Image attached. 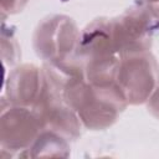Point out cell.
<instances>
[{
    "label": "cell",
    "mask_w": 159,
    "mask_h": 159,
    "mask_svg": "<svg viewBox=\"0 0 159 159\" xmlns=\"http://www.w3.org/2000/svg\"><path fill=\"white\" fill-rule=\"evenodd\" d=\"M66 77L65 99L86 129L109 128L128 106L116 82L91 83L84 78L83 72Z\"/></svg>",
    "instance_id": "6da1fadb"
},
{
    "label": "cell",
    "mask_w": 159,
    "mask_h": 159,
    "mask_svg": "<svg viewBox=\"0 0 159 159\" xmlns=\"http://www.w3.org/2000/svg\"><path fill=\"white\" fill-rule=\"evenodd\" d=\"M42 70L43 83L32 109L37 113L42 128L55 130L70 140H76L81 137L83 125L65 99L63 91L67 77L58 68L47 63Z\"/></svg>",
    "instance_id": "7a4b0ae2"
},
{
    "label": "cell",
    "mask_w": 159,
    "mask_h": 159,
    "mask_svg": "<svg viewBox=\"0 0 159 159\" xmlns=\"http://www.w3.org/2000/svg\"><path fill=\"white\" fill-rule=\"evenodd\" d=\"M81 31L76 21L62 14L43 17L32 35L36 55L47 65L61 66L77 58Z\"/></svg>",
    "instance_id": "3957f363"
},
{
    "label": "cell",
    "mask_w": 159,
    "mask_h": 159,
    "mask_svg": "<svg viewBox=\"0 0 159 159\" xmlns=\"http://www.w3.org/2000/svg\"><path fill=\"white\" fill-rule=\"evenodd\" d=\"M114 81L128 106L147 102L159 83V66L150 51H135L119 57Z\"/></svg>",
    "instance_id": "277c9868"
},
{
    "label": "cell",
    "mask_w": 159,
    "mask_h": 159,
    "mask_svg": "<svg viewBox=\"0 0 159 159\" xmlns=\"http://www.w3.org/2000/svg\"><path fill=\"white\" fill-rule=\"evenodd\" d=\"M0 109L1 150L9 152L10 157H22L43 129L42 123L31 107L11 104L5 97L1 99Z\"/></svg>",
    "instance_id": "5b68a950"
},
{
    "label": "cell",
    "mask_w": 159,
    "mask_h": 159,
    "mask_svg": "<svg viewBox=\"0 0 159 159\" xmlns=\"http://www.w3.org/2000/svg\"><path fill=\"white\" fill-rule=\"evenodd\" d=\"M114 30L120 56L135 51H150L154 35L159 31V21L150 6L140 1L114 17Z\"/></svg>",
    "instance_id": "8992f818"
},
{
    "label": "cell",
    "mask_w": 159,
    "mask_h": 159,
    "mask_svg": "<svg viewBox=\"0 0 159 159\" xmlns=\"http://www.w3.org/2000/svg\"><path fill=\"white\" fill-rule=\"evenodd\" d=\"M119 56L114 17H98L81 31L77 57L82 62L109 61Z\"/></svg>",
    "instance_id": "52a82bcc"
},
{
    "label": "cell",
    "mask_w": 159,
    "mask_h": 159,
    "mask_svg": "<svg viewBox=\"0 0 159 159\" xmlns=\"http://www.w3.org/2000/svg\"><path fill=\"white\" fill-rule=\"evenodd\" d=\"M43 83V70L34 63L15 66L5 78V98L15 106L34 107Z\"/></svg>",
    "instance_id": "ba28073f"
},
{
    "label": "cell",
    "mask_w": 159,
    "mask_h": 159,
    "mask_svg": "<svg viewBox=\"0 0 159 159\" xmlns=\"http://www.w3.org/2000/svg\"><path fill=\"white\" fill-rule=\"evenodd\" d=\"M70 139L62 134L43 128L31 147L22 154V157H68L71 153Z\"/></svg>",
    "instance_id": "9c48e42d"
},
{
    "label": "cell",
    "mask_w": 159,
    "mask_h": 159,
    "mask_svg": "<svg viewBox=\"0 0 159 159\" xmlns=\"http://www.w3.org/2000/svg\"><path fill=\"white\" fill-rule=\"evenodd\" d=\"M1 57H2L4 68H6L7 66L10 67L15 66L21 57L19 42L14 32L6 30L5 24H2L1 27Z\"/></svg>",
    "instance_id": "30bf717a"
},
{
    "label": "cell",
    "mask_w": 159,
    "mask_h": 159,
    "mask_svg": "<svg viewBox=\"0 0 159 159\" xmlns=\"http://www.w3.org/2000/svg\"><path fill=\"white\" fill-rule=\"evenodd\" d=\"M29 0H0L2 15H14L25 9Z\"/></svg>",
    "instance_id": "8fae6325"
},
{
    "label": "cell",
    "mask_w": 159,
    "mask_h": 159,
    "mask_svg": "<svg viewBox=\"0 0 159 159\" xmlns=\"http://www.w3.org/2000/svg\"><path fill=\"white\" fill-rule=\"evenodd\" d=\"M145 103L149 113L157 119H159V83L157 84V87L154 88V91L152 92Z\"/></svg>",
    "instance_id": "7c38bea8"
},
{
    "label": "cell",
    "mask_w": 159,
    "mask_h": 159,
    "mask_svg": "<svg viewBox=\"0 0 159 159\" xmlns=\"http://www.w3.org/2000/svg\"><path fill=\"white\" fill-rule=\"evenodd\" d=\"M149 6H150V9H152L153 14L155 15L157 20L159 21V4H155V5H149Z\"/></svg>",
    "instance_id": "4fadbf2b"
},
{
    "label": "cell",
    "mask_w": 159,
    "mask_h": 159,
    "mask_svg": "<svg viewBox=\"0 0 159 159\" xmlns=\"http://www.w3.org/2000/svg\"><path fill=\"white\" fill-rule=\"evenodd\" d=\"M142 2L147 4V5H155V4H159V0H140Z\"/></svg>",
    "instance_id": "5bb4252c"
}]
</instances>
